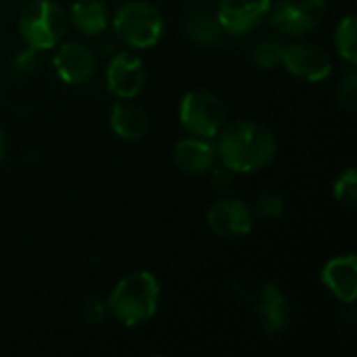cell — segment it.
Returning <instances> with one entry per match:
<instances>
[{"mask_svg":"<svg viewBox=\"0 0 357 357\" xmlns=\"http://www.w3.org/2000/svg\"><path fill=\"white\" fill-rule=\"evenodd\" d=\"M54 69L65 84H82L92 77L96 69V59L86 44L65 42L59 46L54 59Z\"/></svg>","mask_w":357,"mask_h":357,"instance_id":"obj_11","label":"cell"},{"mask_svg":"<svg viewBox=\"0 0 357 357\" xmlns=\"http://www.w3.org/2000/svg\"><path fill=\"white\" fill-rule=\"evenodd\" d=\"M213 186L215 188H226L230 186V176L226 172H213Z\"/></svg>","mask_w":357,"mask_h":357,"instance_id":"obj_25","label":"cell"},{"mask_svg":"<svg viewBox=\"0 0 357 357\" xmlns=\"http://www.w3.org/2000/svg\"><path fill=\"white\" fill-rule=\"evenodd\" d=\"M335 199L345 207H354L357 201V172L356 167L345 169L335 182Z\"/></svg>","mask_w":357,"mask_h":357,"instance_id":"obj_20","label":"cell"},{"mask_svg":"<svg viewBox=\"0 0 357 357\" xmlns=\"http://www.w3.org/2000/svg\"><path fill=\"white\" fill-rule=\"evenodd\" d=\"M257 312L261 316V326L268 335H280L289 322V305L282 291L268 282L257 299Z\"/></svg>","mask_w":357,"mask_h":357,"instance_id":"obj_14","label":"cell"},{"mask_svg":"<svg viewBox=\"0 0 357 357\" xmlns=\"http://www.w3.org/2000/svg\"><path fill=\"white\" fill-rule=\"evenodd\" d=\"M282 46H284V44H280V40H276V38H264V40H259V42L253 46V52H251L253 63H255L257 67H261V69H272V67H276V65L280 63Z\"/></svg>","mask_w":357,"mask_h":357,"instance_id":"obj_19","label":"cell"},{"mask_svg":"<svg viewBox=\"0 0 357 357\" xmlns=\"http://www.w3.org/2000/svg\"><path fill=\"white\" fill-rule=\"evenodd\" d=\"M38 52H40V50H36V48H31V46H27V50H21V52L15 56V61H13L15 69H17L19 73H33V71L38 69V65H40Z\"/></svg>","mask_w":357,"mask_h":357,"instance_id":"obj_23","label":"cell"},{"mask_svg":"<svg viewBox=\"0 0 357 357\" xmlns=\"http://www.w3.org/2000/svg\"><path fill=\"white\" fill-rule=\"evenodd\" d=\"M326 13V0H278L272 23L287 36L299 38L314 31Z\"/></svg>","mask_w":357,"mask_h":357,"instance_id":"obj_6","label":"cell"},{"mask_svg":"<svg viewBox=\"0 0 357 357\" xmlns=\"http://www.w3.org/2000/svg\"><path fill=\"white\" fill-rule=\"evenodd\" d=\"M113 29L119 40L134 48L155 46L165 29L163 15L149 2L134 0L123 4L113 19Z\"/></svg>","mask_w":357,"mask_h":357,"instance_id":"obj_4","label":"cell"},{"mask_svg":"<svg viewBox=\"0 0 357 357\" xmlns=\"http://www.w3.org/2000/svg\"><path fill=\"white\" fill-rule=\"evenodd\" d=\"M4 153H6V132H4L2 126H0V161H2V157H4Z\"/></svg>","mask_w":357,"mask_h":357,"instance_id":"obj_26","label":"cell"},{"mask_svg":"<svg viewBox=\"0 0 357 357\" xmlns=\"http://www.w3.org/2000/svg\"><path fill=\"white\" fill-rule=\"evenodd\" d=\"M339 102L345 111H356L357 105V73L349 71L339 86Z\"/></svg>","mask_w":357,"mask_h":357,"instance_id":"obj_22","label":"cell"},{"mask_svg":"<svg viewBox=\"0 0 357 357\" xmlns=\"http://www.w3.org/2000/svg\"><path fill=\"white\" fill-rule=\"evenodd\" d=\"M272 0H220L218 21L228 33H249L270 13Z\"/></svg>","mask_w":357,"mask_h":357,"instance_id":"obj_9","label":"cell"},{"mask_svg":"<svg viewBox=\"0 0 357 357\" xmlns=\"http://www.w3.org/2000/svg\"><path fill=\"white\" fill-rule=\"evenodd\" d=\"M280 63L291 71V75L305 82H322L333 73V61L328 52L310 42H297L282 46Z\"/></svg>","mask_w":357,"mask_h":357,"instance_id":"obj_7","label":"cell"},{"mask_svg":"<svg viewBox=\"0 0 357 357\" xmlns=\"http://www.w3.org/2000/svg\"><path fill=\"white\" fill-rule=\"evenodd\" d=\"M186 33L197 44H218L222 38V25L218 21V15L207 8H197L186 19Z\"/></svg>","mask_w":357,"mask_h":357,"instance_id":"obj_17","label":"cell"},{"mask_svg":"<svg viewBox=\"0 0 357 357\" xmlns=\"http://www.w3.org/2000/svg\"><path fill=\"white\" fill-rule=\"evenodd\" d=\"M255 213L261 218V220H278L282 218L284 213V201L274 195V192H268L264 197H259L257 205H255Z\"/></svg>","mask_w":357,"mask_h":357,"instance_id":"obj_21","label":"cell"},{"mask_svg":"<svg viewBox=\"0 0 357 357\" xmlns=\"http://www.w3.org/2000/svg\"><path fill=\"white\" fill-rule=\"evenodd\" d=\"M326 289L343 303H354L357 295V257L354 253L333 257L322 272Z\"/></svg>","mask_w":357,"mask_h":357,"instance_id":"obj_12","label":"cell"},{"mask_svg":"<svg viewBox=\"0 0 357 357\" xmlns=\"http://www.w3.org/2000/svg\"><path fill=\"white\" fill-rule=\"evenodd\" d=\"M144 77V63L132 52L115 54L107 67V86L115 96L123 100L134 98L142 92Z\"/></svg>","mask_w":357,"mask_h":357,"instance_id":"obj_10","label":"cell"},{"mask_svg":"<svg viewBox=\"0 0 357 357\" xmlns=\"http://www.w3.org/2000/svg\"><path fill=\"white\" fill-rule=\"evenodd\" d=\"M71 21L82 33L98 36L109 25V13L100 0H77L71 8Z\"/></svg>","mask_w":357,"mask_h":357,"instance_id":"obj_16","label":"cell"},{"mask_svg":"<svg viewBox=\"0 0 357 357\" xmlns=\"http://www.w3.org/2000/svg\"><path fill=\"white\" fill-rule=\"evenodd\" d=\"M274 132L257 121H234L218 134V157L236 174H251L270 165L276 157Z\"/></svg>","mask_w":357,"mask_h":357,"instance_id":"obj_1","label":"cell"},{"mask_svg":"<svg viewBox=\"0 0 357 357\" xmlns=\"http://www.w3.org/2000/svg\"><path fill=\"white\" fill-rule=\"evenodd\" d=\"M159 293V282L151 272H132L115 284L109 297V310L126 326H138L157 314Z\"/></svg>","mask_w":357,"mask_h":357,"instance_id":"obj_2","label":"cell"},{"mask_svg":"<svg viewBox=\"0 0 357 357\" xmlns=\"http://www.w3.org/2000/svg\"><path fill=\"white\" fill-rule=\"evenodd\" d=\"M224 102L209 90H192L180 102V121L192 136L215 138L224 128Z\"/></svg>","mask_w":357,"mask_h":357,"instance_id":"obj_5","label":"cell"},{"mask_svg":"<svg viewBox=\"0 0 357 357\" xmlns=\"http://www.w3.org/2000/svg\"><path fill=\"white\" fill-rule=\"evenodd\" d=\"M218 157L215 144L209 142V138H184L174 146V161L180 172L199 176L213 167Z\"/></svg>","mask_w":357,"mask_h":357,"instance_id":"obj_13","label":"cell"},{"mask_svg":"<svg viewBox=\"0 0 357 357\" xmlns=\"http://www.w3.org/2000/svg\"><path fill=\"white\" fill-rule=\"evenodd\" d=\"M105 316V305H100L98 301H90L86 305V318L92 322V324H98Z\"/></svg>","mask_w":357,"mask_h":357,"instance_id":"obj_24","label":"cell"},{"mask_svg":"<svg viewBox=\"0 0 357 357\" xmlns=\"http://www.w3.org/2000/svg\"><path fill=\"white\" fill-rule=\"evenodd\" d=\"M207 226L213 234L224 238L245 236L253 230V211L238 199H220L207 211Z\"/></svg>","mask_w":357,"mask_h":357,"instance_id":"obj_8","label":"cell"},{"mask_svg":"<svg viewBox=\"0 0 357 357\" xmlns=\"http://www.w3.org/2000/svg\"><path fill=\"white\" fill-rule=\"evenodd\" d=\"M111 128L121 140H140L149 130V117L132 102H117L111 113Z\"/></svg>","mask_w":357,"mask_h":357,"instance_id":"obj_15","label":"cell"},{"mask_svg":"<svg viewBox=\"0 0 357 357\" xmlns=\"http://www.w3.org/2000/svg\"><path fill=\"white\" fill-rule=\"evenodd\" d=\"M69 19L65 10L52 0L29 2L19 17V31L27 46L36 50L54 48L67 33Z\"/></svg>","mask_w":357,"mask_h":357,"instance_id":"obj_3","label":"cell"},{"mask_svg":"<svg viewBox=\"0 0 357 357\" xmlns=\"http://www.w3.org/2000/svg\"><path fill=\"white\" fill-rule=\"evenodd\" d=\"M335 44L339 54L356 65L357 63V17L356 15H347L345 19H341V23L337 25L335 31Z\"/></svg>","mask_w":357,"mask_h":357,"instance_id":"obj_18","label":"cell"}]
</instances>
